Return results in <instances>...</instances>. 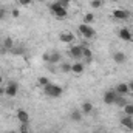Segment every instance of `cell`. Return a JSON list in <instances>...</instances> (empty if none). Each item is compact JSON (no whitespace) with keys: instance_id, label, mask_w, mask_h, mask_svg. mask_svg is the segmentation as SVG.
<instances>
[{"instance_id":"6da1fadb","label":"cell","mask_w":133,"mask_h":133,"mask_svg":"<svg viewBox=\"0 0 133 133\" xmlns=\"http://www.w3.org/2000/svg\"><path fill=\"white\" fill-rule=\"evenodd\" d=\"M43 93H45L48 98H59V96H62L64 90H62V87L57 85V84H48V85L43 87Z\"/></svg>"},{"instance_id":"7a4b0ae2","label":"cell","mask_w":133,"mask_h":133,"mask_svg":"<svg viewBox=\"0 0 133 133\" xmlns=\"http://www.w3.org/2000/svg\"><path fill=\"white\" fill-rule=\"evenodd\" d=\"M50 11H51V14L56 17V19H59V20H64L68 17V12H66V8L64 6H61L57 2L56 3H51L50 5Z\"/></svg>"},{"instance_id":"3957f363","label":"cell","mask_w":133,"mask_h":133,"mask_svg":"<svg viewBox=\"0 0 133 133\" xmlns=\"http://www.w3.org/2000/svg\"><path fill=\"white\" fill-rule=\"evenodd\" d=\"M17 93H19V84H17V82H14V81L8 82V85L5 87V95H6V96H9V98H16V96H17Z\"/></svg>"},{"instance_id":"277c9868","label":"cell","mask_w":133,"mask_h":133,"mask_svg":"<svg viewBox=\"0 0 133 133\" xmlns=\"http://www.w3.org/2000/svg\"><path fill=\"white\" fill-rule=\"evenodd\" d=\"M77 30H79V33L82 34L85 39H93V37H95V30L91 28V25H85V23H81Z\"/></svg>"},{"instance_id":"5b68a950","label":"cell","mask_w":133,"mask_h":133,"mask_svg":"<svg viewBox=\"0 0 133 133\" xmlns=\"http://www.w3.org/2000/svg\"><path fill=\"white\" fill-rule=\"evenodd\" d=\"M14 48V40L11 37H5L2 40V45H0V54H6L8 51H11Z\"/></svg>"},{"instance_id":"8992f818","label":"cell","mask_w":133,"mask_h":133,"mask_svg":"<svg viewBox=\"0 0 133 133\" xmlns=\"http://www.w3.org/2000/svg\"><path fill=\"white\" fill-rule=\"evenodd\" d=\"M43 61L48 62V64H57V62L61 61V53H57V51L45 53V54H43Z\"/></svg>"},{"instance_id":"52a82bcc","label":"cell","mask_w":133,"mask_h":133,"mask_svg":"<svg viewBox=\"0 0 133 133\" xmlns=\"http://www.w3.org/2000/svg\"><path fill=\"white\" fill-rule=\"evenodd\" d=\"M116 98H118V93H116L115 90H108V91L104 93V104L113 105V104L116 102Z\"/></svg>"},{"instance_id":"ba28073f","label":"cell","mask_w":133,"mask_h":133,"mask_svg":"<svg viewBox=\"0 0 133 133\" xmlns=\"http://www.w3.org/2000/svg\"><path fill=\"white\" fill-rule=\"evenodd\" d=\"M82 45H73L71 48H70V56L73 57V59H82Z\"/></svg>"},{"instance_id":"9c48e42d","label":"cell","mask_w":133,"mask_h":133,"mask_svg":"<svg viewBox=\"0 0 133 133\" xmlns=\"http://www.w3.org/2000/svg\"><path fill=\"white\" fill-rule=\"evenodd\" d=\"M16 116H17V119L22 122V124H30V113L26 111V110H17V113H16Z\"/></svg>"},{"instance_id":"30bf717a","label":"cell","mask_w":133,"mask_h":133,"mask_svg":"<svg viewBox=\"0 0 133 133\" xmlns=\"http://www.w3.org/2000/svg\"><path fill=\"white\" fill-rule=\"evenodd\" d=\"M118 36H119V39H122V40H125V42H132L133 40V34L129 28H121Z\"/></svg>"},{"instance_id":"8fae6325","label":"cell","mask_w":133,"mask_h":133,"mask_svg":"<svg viewBox=\"0 0 133 133\" xmlns=\"http://www.w3.org/2000/svg\"><path fill=\"white\" fill-rule=\"evenodd\" d=\"M121 125H122L125 130L133 132V118L132 116H124V118L121 119Z\"/></svg>"},{"instance_id":"7c38bea8","label":"cell","mask_w":133,"mask_h":133,"mask_svg":"<svg viewBox=\"0 0 133 133\" xmlns=\"http://www.w3.org/2000/svg\"><path fill=\"white\" fill-rule=\"evenodd\" d=\"M115 91L119 95V96H125V95H129V91H130V88H129V84H118L116 85V88H115Z\"/></svg>"},{"instance_id":"4fadbf2b","label":"cell","mask_w":133,"mask_h":133,"mask_svg":"<svg viewBox=\"0 0 133 133\" xmlns=\"http://www.w3.org/2000/svg\"><path fill=\"white\" fill-rule=\"evenodd\" d=\"M113 17L118 19V20H125V19H129V12L125 9H115L113 11Z\"/></svg>"},{"instance_id":"5bb4252c","label":"cell","mask_w":133,"mask_h":133,"mask_svg":"<svg viewBox=\"0 0 133 133\" xmlns=\"http://www.w3.org/2000/svg\"><path fill=\"white\" fill-rule=\"evenodd\" d=\"M82 57L85 59V64H90V62L93 61V53H91V50L87 48V46H84V48H82Z\"/></svg>"},{"instance_id":"9a60e30c","label":"cell","mask_w":133,"mask_h":133,"mask_svg":"<svg viewBox=\"0 0 133 133\" xmlns=\"http://www.w3.org/2000/svg\"><path fill=\"white\" fill-rule=\"evenodd\" d=\"M125 59H127V57H125V54H124L122 51H116V53L113 54V61H115L116 64H124Z\"/></svg>"},{"instance_id":"2e32d148","label":"cell","mask_w":133,"mask_h":133,"mask_svg":"<svg viewBox=\"0 0 133 133\" xmlns=\"http://www.w3.org/2000/svg\"><path fill=\"white\" fill-rule=\"evenodd\" d=\"M84 68H85V66H84L82 62H76V64L71 65V71H73L74 74H82V73H84Z\"/></svg>"},{"instance_id":"e0dca14e","label":"cell","mask_w":133,"mask_h":133,"mask_svg":"<svg viewBox=\"0 0 133 133\" xmlns=\"http://www.w3.org/2000/svg\"><path fill=\"white\" fill-rule=\"evenodd\" d=\"M91 111H93V104H91L90 101L82 102V113H84V115H90Z\"/></svg>"},{"instance_id":"ac0fdd59","label":"cell","mask_w":133,"mask_h":133,"mask_svg":"<svg viewBox=\"0 0 133 133\" xmlns=\"http://www.w3.org/2000/svg\"><path fill=\"white\" fill-rule=\"evenodd\" d=\"M59 39H61V42H65V43H71V42H74V36L71 33H62L59 36Z\"/></svg>"},{"instance_id":"d6986e66","label":"cell","mask_w":133,"mask_h":133,"mask_svg":"<svg viewBox=\"0 0 133 133\" xmlns=\"http://www.w3.org/2000/svg\"><path fill=\"white\" fill-rule=\"evenodd\" d=\"M70 119L74 121V122H79V121L82 119V111H79V110H73V111L70 113Z\"/></svg>"},{"instance_id":"ffe728a7","label":"cell","mask_w":133,"mask_h":133,"mask_svg":"<svg viewBox=\"0 0 133 133\" xmlns=\"http://www.w3.org/2000/svg\"><path fill=\"white\" fill-rule=\"evenodd\" d=\"M93 22H95V16H93L91 12H88V14L84 16V23H85V25H91Z\"/></svg>"},{"instance_id":"44dd1931","label":"cell","mask_w":133,"mask_h":133,"mask_svg":"<svg viewBox=\"0 0 133 133\" xmlns=\"http://www.w3.org/2000/svg\"><path fill=\"white\" fill-rule=\"evenodd\" d=\"M115 104H116L118 107H122V108H124L129 102L125 101V98H124V96H119V95H118V98H116V102H115Z\"/></svg>"},{"instance_id":"7402d4cb","label":"cell","mask_w":133,"mask_h":133,"mask_svg":"<svg viewBox=\"0 0 133 133\" xmlns=\"http://www.w3.org/2000/svg\"><path fill=\"white\" fill-rule=\"evenodd\" d=\"M37 84H39L40 87H45V85H48V84H50V79H48V77H45V76H40V77L37 79Z\"/></svg>"},{"instance_id":"603a6c76","label":"cell","mask_w":133,"mask_h":133,"mask_svg":"<svg viewBox=\"0 0 133 133\" xmlns=\"http://www.w3.org/2000/svg\"><path fill=\"white\" fill-rule=\"evenodd\" d=\"M124 111H125L127 116H132L133 118V104H127V105L124 107Z\"/></svg>"},{"instance_id":"cb8c5ba5","label":"cell","mask_w":133,"mask_h":133,"mask_svg":"<svg viewBox=\"0 0 133 133\" xmlns=\"http://www.w3.org/2000/svg\"><path fill=\"white\" fill-rule=\"evenodd\" d=\"M90 5H91V8L98 9V8L102 6V0H91V2H90Z\"/></svg>"},{"instance_id":"d4e9b609","label":"cell","mask_w":133,"mask_h":133,"mask_svg":"<svg viewBox=\"0 0 133 133\" xmlns=\"http://www.w3.org/2000/svg\"><path fill=\"white\" fill-rule=\"evenodd\" d=\"M30 124H20V127H19V130H20V133H30Z\"/></svg>"},{"instance_id":"484cf974","label":"cell","mask_w":133,"mask_h":133,"mask_svg":"<svg viewBox=\"0 0 133 133\" xmlns=\"http://www.w3.org/2000/svg\"><path fill=\"white\" fill-rule=\"evenodd\" d=\"M61 70H62V73H70L71 71V65L70 64H62V68Z\"/></svg>"},{"instance_id":"4316f807","label":"cell","mask_w":133,"mask_h":133,"mask_svg":"<svg viewBox=\"0 0 133 133\" xmlns=\"http://www.w3.org/2000/svg\"><path fill=\"white\" fill-rule=\"evenodd\" d=\"M57 3L61 5V6H64V8H66L70 3H71V0H57Z\"/></svg>"},{"instance_id":"83f0119b","label":"cell","mask_w":133,"mask_h":133,"mask_svg":"<svg viewBox=\"0 0 133 133\" xmlns=\"http://www.w3.org/2000/svg\"><path fill=\"white\" fill-rule=\"evenodd\" d=\"M34 0H19V3L20 5H23V6H28V5H31Z\"/></svg>"},{"instance_id":"f1b7e54d","label":"cell","mask_w":133,"mask_h":133,"mask_svg":"<svg viewBox=\"0 0 133 133\" xmlns=\"http://www.w3.org/2000/svg\"><path fill=\"white\" fill-rule=\"evenodd\" d=\"M11 16H12L14 19H17V17L20 16V11H19V9H12V11H11Z\"/></svg>"},{"instance_id":"f546056e","label":"cell","mask_w":133,"mask_h":133,"mask_svg":"<svg viewBox=\"0 0 133 133\" xmlns=\"http://www.w3.org/2000/svg\"><path fill=\"white\" fill-rule=\"evenodd\" d=\"M6 17V9L5 8H0V20H3Z\"/></svg>"},{"instance_id":"4dcf8cb0","label":"cell","mask_w":133,"mask_h":133,"mask_svg":"<svg viewBox=\"0 0 133 133\" xmlns=\"http://www.w3.org/2000/svg\"><path fill=\"white\" fill-rule=\"evenodd\" d=\"M129 88H130V91H132V93H133V81H132V82H130V84H129Z\"/></svg>"},{"instance_id":"1f68e13d","label":"cell","mask_w":133,"mask_h":133,"mask_svg":"<svg viewBox=\"0 0 133 133\" xmlns=\"http://www.w3.org/2000/svg\"><path fill=\"white\" fill-rule=\"evenodd\" d=\"M3 93H5V88H2V87H0V96H2Z\"/></svg>"},{"instance_id":"d6a6232c","label":"cell","mask_w":133,"mask_h":133,"mask_svg":"<svg viewBox=\"0 0 133 133\" xmlns=\"http://www.w3.org/2000/svg\"><path fill=\"white\" fill-rule=\"evenodd\" d=\"M2 82H3V77H2V76H0V85H2Z\"/></svg>"},{"instance_id":"836d02e7","label":"cell","mask_w":133,"mask_h":133,"mask_svg":"<svg viewBox=\"0 0 133 133\" xmlns=\"http://www.w3.org/2000/svg\"><path fill=\"white\" fill-rule=\"evenodd\" d=\"M34 2H43V0H34Z\"/></svg>"},{"instance_id":"e575fe53","label":"cell","mask_w":133,"mask_h":133,"mask_svg":"<svg viewBox=\"0 0 133 133\" xmlns=\"http://www.w3.org/2000/svg\"><path fill=\"white\" fill-rule=\"evenodd\" d=\"M111 2H119V0H111Z\"/></svg>"},{"instance_id":"d590c367","label":"cell","mask_w":133,"mask_h":133,"mask_svg":"<svg viewBox=\"0 0 133 133\" xmlns=\"http://www.w3.org/2000/svg\"><path fill=\"white\" fill-rule=\"evenodd\" d=\"M95 133H101V132H95Z\"/></svg>"},{"instance_id":"8d00e7d4","label":"cell","mask_w":133,"mask_h":133,"mask_svg":"<svg viewBox=\"0 0 133 133\" xmlns=\"http://www.w3.org/2000/svg\"><path fill=\"white\" fill-rule=\"evenodd\" d=\"M11 133H16V132H11Z\"/></svg>"}]
</instances>
